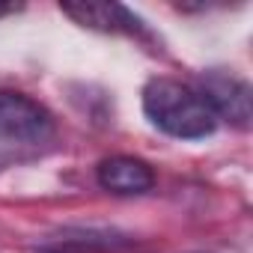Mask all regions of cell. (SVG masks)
<instances>
[{
    "mask_svg": "<svg viewBox=\"0 0 253 253\" xmlns=\"http://www.w3.org/2000/svg\"><path fill=\"white\" fill-rule=\"evenodd\" d=\"M143 110L155 128L179 140H203L217 128V116L206 98L173 78H152L143 86Z\"/></svg>",
    "mask_w": 253,
    "mask_h": 253,
    "instance_id": "obj_1",
    "label": "cell"
},
{
    "mask_svg": "<svg viewBox=\"0 0 253 253\" xmlns=\"http://www.w3.org/2000/svg\"><path fill=\"white\" fill-rule=\"evenodd\" d=\"M0 137L12 143H45L54 137V116L24 92L0 89Z\"/></svg>",
    "mask_w": 253,
    "mask_h": 253,
    "instance_id": "obj_2",
    "label": "cell"
},
{
    "mask_svg": "<svg viewBox=\"0 0 253 253\" xmlns=\"http://www.w3.org/2000/svg\"><path fill=\"white\" fill-rule=\"evenodd\" d=\"M206 104L211 107V113L217 119H229L238 128H247L250 116H253V101H250V86L247 81L229 75V72H206L200 78V89H197Z\"/></svg>",
    "mask_w": 253,
    "mask_h": 253,
    "instance_id": "obj_3",
    "label": "cell"
},
{
    "mask_svg": "<svg viewBox=\"0 0 253 253\" xmlns=\"http://www.w3.org/2000/svg\"><path fill=\"white\" fill-rule=\"evenodd\" d=\"M98 185L110 194H119V197H137V194L152 191L155 173L140 158L116 155V158H104L98 164Z\"/></svg>",
    "mask_w": 253,
    "mask_h": 253,
    "instance_id": "obj_4",
    "label": "cell"
},
{
    "mask_svg": "<svg viewBox=\"0 0 253 253\" xmlns=\"http://www.w3.org/2000/svg\"><path fill=\"white\" fill-rule=\"evenodd\" d=\"M63 12L69 18H75L78 24L89 27V30H101V33H137L140 18L125 9L122 3H66Z\"/></svg>",
    "mask_w": 253,
    "mask_h": 253,
    "instance_id": "obj_5",
    "label": "cell"
},
{
    "mask_svg": "<svg viewBox=\"0 0 253 253\" xmlns=\"http://www.w3.org/2000/svg\"><path fill=\"white\" fill-rule=\"evenodd\" d=\"M15 9H21V6H18V3H0V18L9 15V12H15Z\"/></svg>",
    "mask_w": 253,
    "mask_h": 253,
    "instance_id": "obj_6",
    "label": "cell"
}]
</instances>
